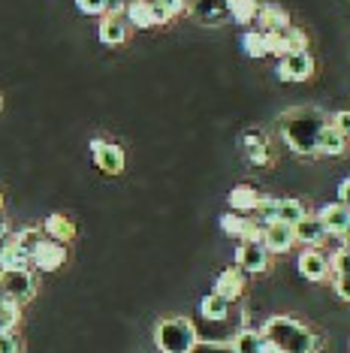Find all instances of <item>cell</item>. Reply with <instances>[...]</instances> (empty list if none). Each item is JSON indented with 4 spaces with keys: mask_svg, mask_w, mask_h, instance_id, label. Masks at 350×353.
<instances>
[{
    "mask_svg": "<svg viewBox=\"0 0 350 353\" xmlns=\"http://www.w3.org/2000/svg\"><path fill=\"white\" fill-rule=\"evenodd\" d=\"M157 3L163 6V12L169 15V21L175 19V15H181V12H187V0H157Z\"/></svg>",
    "mask_w": 350,
    "mask_h": 353,
    "instance_id": "36",
    "label": "cell"
},
{
    "mask_svg": "<svg viewBox=\"0 0 350 353\" xmlns=\"http://www.w3.org/2000/svg\"><path fill=\"white\" fill-rule=\"evenodd\" d=\"M37 293V278L30 269H6L0 272V296H6V299L25 305L34 299Z\"/></svg>",
    "mask_w": 350,
    "mask_h": 353,
    "instance_id": "4",
    "label": "cell"
},
{
    "mask_svg": "<svg viewBox=\"0 0 350 353\" xmlns=\"http://www.w3.org/2000/svg\"><path fill=\"white\" fill-rule=\"evenodd\" d=\"M275 73H278L281 82H293V85L308 82V79L314 76V58L308 52H290V54L281 58Z\"/></svg>",
    "mask_w": 350,
    "mask_h": 353,
    "instance_id": "5",
    "label": "cell"
},
{
    "mask_svg": "<svg viewBox=\"0 0 350 353\" xmlns=\"http://www.w3.org/2000/svg\"><path fill=\"white\" fill-rule=\"evenodd\" d=\"M242 151L254 166H269L275 160V145L262 130H248L242 136Z\"/></svg>",
    "mask_w": 350,
    "mask_h": 353,
    "instance_id": "7",
    "label": "cell"
},
{
    "mask_svg": "<svg viewBox=\"0 0 350 353\" xmlns=\"http://www.w3.org/2000/svg\"><path fill=\"white\" fill-rule=\"evenodd\" d=\"M21 305L6 299V296H0V332H10V329H15V323H19V314H21Z\"/></svg>",
    "mask_w": 350,
    "mask_h": 353,
    "instance_id": "30",
    "label": "cell"
},
{
    "mask_svg": "<svg viewBox=\"0 0 350 353\" xmlns=\"http://www.w3.org/2000/svg\"><path fill=\"white\" fill-rule=\"evenodd\" d=\"M10 248H12V232L6 230V232H0V260H3V254L10 251Z\"/></svg>",
    "mask_w": 350,
    "mask_h": 353,
    "instance_id": "40",
    "label": "cell"
},
{
    "mask_svg": "<svg viewBox=\"0 0 350 353\" xmlns=\"http://www.w3.org/2000/svg\"><path fill=\"white\" fill-rule=\"evenodd\" d=\"M305 214H308V208H305V203H299V199H281V203H278V221L281 223L296 227Z\"/></svg>",
    "mask_w": 350,
    "mask_h": 353,
    "instance_id": "25",
    "label": "cell"
},
{
    "mask_svg": "<svg viewBox=\"0 0 350 353\" xmlns=\"http://www.w3.org/2000/svg\"><path fill=\"white\" fill-rule=\"evenodd\" d=\"M124 21L133 28H154V15H151V0H133L124 10Z\"/></svg>",
    "mask_w": 350,
    "mask_h": 353,
    "instance_id": "24",
    "label": "cell"
},
{
    "mask_svg": "<svg viewBox=\"0 0 350 353\" xmlns=\"http://www.w3.org/2000/svg\"><path fill=\"white\" fill-rule=\"evenodd\" d=\"M278 203H281V199H275V196H262V199H260V205L254 208L251 218L257 221L260 227H266V223H275V221H278Z\"/></svg>",
    "mask_w": 350,
    "mask_h": 353,
    "instance_id": "29",
    "label": "cell"
},
{
    "mask_svg": "<svg viewBox=\"0 0 350 353\" xmlns=\"http://www.w3.org/2000/svg\"><path fill=\"white\" fill-rule=\"evenodd\" d=\"M329 124L336 127V130H338L341 136H347V139H350V109H338V112H332V115H329Z\"/></svg>",
    "mask_w": 350,
    "mask_h": 353,
    "instance_id": "32",
    "label": "cell"
},
{
    "mask_svg": "<svg viewBox=\"0 0 350 353\" xmlns=\"http://www.w3.org/2000/svg\"><path fill=\"white\" fill-rule=\"evenodd\" d=\"M0 353H21V341H19V335H15V329L0 332Z\"/></svg>",
    "mask_w": 350,
    "mask_h": 353,
    "instance_id": "33",
    "label": "cell"
},
{
    "mask_svg": "<svg viewBox=\"0 0 350 353\" xmlns=\"http://www.w3.org/2000/svg\"><path fill=\"white\" fill-rule=\"evenodd\" d=\"M317 218H320L326 236H344V232H350V208L341 205V203H329L323 205L320 212H317Z\"/></svg>",
    "mask_w": 350,
    "mask_h": 353,
    "instance_id": "13",
    "label": "cell"
},
{
    "mask_svg": "<svg viewBox=\"0 0 350 353\" xmlns=\"http://www.w3.org/2000/svg\"><path fill=\"white\" fill-rule=\"evenodd\" d=\"M0 205H3V199H0Z\"/></svg>",
    "mask_w": 350,
    "mask_h": 353,
    "instance_id": "44",
    "label": "cell"
},
{
    "mask_svg": "<svg viewBox=\"0 0 350 353\" xmlns=\"http://www.w3.org/2000/svg\"><path fill=\"white\" fill-rule=\"evenodd\" d=\"M229 305L233 302H227L224 296L212 293L200 302V314H203V320H209V323H224V320L229 317Z\"/></svg>",
    "mask_w": 350,
    "mask_h": 353,
    "instance_id": "23",
    "label": "cell"
},
{
    "mask_svg": "<svg viewBox=\"0 0 350 353\" xmlns=\"http://www.w3.org/2000/svg\"><path fill=\"white\" fill-rule=\"evenodd\" d=\"M245 290V272L242 269H224L218 278H214V293L224 296L227 302H236Z\"/></svg>",
    "mask_w": 350,
    "mask_h": 353,
    "instance_id": "17",
    "label": "cell"
},
{
    "mask_svg": "<svg viewBox=\"0 0 350 353\" xmlns=\"http://www.w3.org/2000/svg\"><path fill=\"white\" fill-rule=\"evenodd\" d=\"M63 263H67V245L54 242V239H43L30 256V266H37L39 272H58Z\"/></svg>",
    "mask_w": 350,
    "mask_h": 353,
    "instance_id": "10",
    "label": "cell"
},
{
    "mask_svg": "<svg viewBox=\"0 0 350 353\" xmlns=\"http://www.w3.org/2000/svg\"><path fill=\"white\" fill-rule=\"evenodd\" d=\"M262 248H266L269 254H287L293 245H296V236H293V227L290 223H281V221H275V223H266L262 227Z\"/></svg>",
    "mask_w": 350,
    "mask_h": 353,
    "instance_id": "12",
    "label": "cell"
},
{
    "mask_svg": "<svg viewBox=\"0 0 350 353\" xmlns=\"http://www.w3.org/2000/svg\"><path fill=\"white\" fill-rule=\"evenodd\" d=\"M338 203L350 208V179H344V181L338 184Z\"/></svg>",
    "mask_w": 350,
    "mask_h": 353,
    "instance_id": "39",
    "label": "cell"
},
{
    "mask_svg": "<svg viewBox=\"0 0 350 353\" xmlns=\"http://www.w3.org/2000/svg\"><path fill=\"white\" fill-rule=\"evenodd\" d=\"M43 236L67 245L76 239V223H73V218H67V214H49L43 223Z\"/></svg>",
    "mask_w": 350,
    "mask_h": 353,
    "instance_id": "20",
    "label": "cell"
},
{
    "mask_svg": "<svg viewBox=\"0 0 350 353\" xmlns=\"http://www.w3.org/2000/svg\"><path fill=\"white\" fill-rule=\"evenodd\" d=\"M287 34H290V52H308V34L305 30H299V28H287Z\"/></svg>",
    "mask_w": 350,
    "mask_h": 353,
    "instance_id": "34",
    "label": "cell"
},
{
    "mask_svg": "<svg viewBox=\"0 0 350 353\" xmlns=\"http://www.w3.org/2000/svg\"><path fill=\"white\" fill-rule=\"evenodd\" d=\"M154 341L161 353H190L200 344V332L187 317H166L154 329Z\"/></svg>",
    "mask_w": 350,
    "mask_h": 353,
    "instance_id": "3",
    "label": "cell"
},
{
    "mask_svg": "<svg viewBox=\"0 0 350 353\" xmlns=\"http://www.w3.org/2000/svg\"><path fill=\"white\" fill-rule=\"evenodd\" d=\"M236 269H242L245 275H260L269 269V251L262 242H242L236 248Z\"/></svg>",
    "mask_w": 350,
    "mask_h": 353,
    "instance_id": "8",
    "label": "cell"
},
{
    "mask_svg": "<svg viewBox=\"0 0 350 353\" xmlns=\"http://www.w3.org/2000/svg\"><path fill=\"white\" fill-rule=\"evenodd\" d=\"M6 230H10V227H6V221H3V218H0V232H6Z\"/></svg>",
    "mask_w": 350,
    "mask_h": 353,
    "instance_id": "42",
    "label": "cell"
},
{
    "mask_svg": "<svg viewBox=\"0 0 350 353\" xmlns=\"http://www.w3.org/2000/svg\"><path fill=\"white\" fill-rule=\"evenodd\" d=\"M347 148H350V139L341 136L332 124H326L320 130V139H317V157H341V154H347Z\"/></svg>",
    "mask_w": 350,
    "mask_h": 353,
    "instance_id": "16",
    "label": "cell"
},
{
    "mask_svg": "<svg viewBox=\"0 0 350 353\" xmlns=\"http://www.w3.org/2000/svg\"><path fill=\"white\" fill-rule=\"evenodd\" d=\"M260 332L278 353H317L323 347L320 335H314L305 323H299V320H293V317H284V314L269 317Z\"/></svg>",
    "mask_w": 350,
    "mask_h": 353,
    "instance_id": "2",
    "label": "cell"
},
{
    "mask_svg": "<svg viewBox=\"0 0 350 353\" xmlns=\"http://www.w3.org/2000/svg\"><path fill=\"white\" fill-rule=\"evenodd\" d=\"M190 353H233V350H229V344H224V341H203Z\"/></svg>",
    "mask_w": 350,
    "mask_h": 353,
    "instance_id": "37",
    "label": "cell"
},
{
    "mask_svg": "<svg viewBox=\"0 0 350 353\" xmlns=\"http://www.w3.org/2000/svg\"><path fill=\"white\" fill-rule=\"evenodd\" d=\"M257 12H260V0H242V3L229 6V19H233L236 25H251V21H257Z\"/></svg>",
    "mask_w": 350,
    "mask_h": 353,
    "instance_id": "27",
    "label": "cell"
},
{
    "mask_svg": "<svg viewBox=\"0 0 350 353\" xmlns=\"http://www.w3.org/2000/svg\"><path fill=\"white\" fill-rule=\"evenodd\" d=\"M236 3H242V0H227V10H229V6H236Z\"/></svg>",
    "mask_w": 350,
    "mask_h": 353,
    "instance_id": "43",
    "label": "cell"
},
{
    "mask_svg": "<svg viewBox=\"0 0 350 353\" xmlns=\"http://www.w3.org/2000/svg\"><path fill=\"white\" fill-rule=\"evenodd\" d=\"M329 272H332V275L350 278V251H347V248H338V251L329 256Z\"/></svg>",
    "mask_w": 350,
    "mask_h": 353,
    "instance_id": "31",
    "label": "cell"
},
{
    "mask_svg": "<svg viewBox=\"0 0 350 353\" xmlns=\"http://www.w3.org/2000/svg\"><path fill=\"white\" fill-rule=\"evenodd\" d=\"M326 124H329V115L317 106L290 109L281 115V139L287 142L293 154L317 157V139H320V130Z\"/></svg>",
    "mask_w": 350,
    "mask_h": 353,
    "instance_id": "1",
    "label": "cell"
},
{
    "mask_svg": "<svg viewBox=\"0 0 350 353\" xmlns=\"http://www.w3.org/2000/svg\"><path fill=\"white\" fill-rule=\"evenodd\" d=\"M242 49L248 58H266L269 49H266V34L262 30H248V34L242 37Z\"/></svg>",
    "mask_w": 350,
    "mask_h": 353,
    "instance_id": "28",
    "label": "cell"
},
{
    "mask_svg": "<svg viewBox=\"0 0 350 353\" xmlns=\"http://www.w3.org/2000/svg\"><path fill=\"white\" fill-rule=\"evenodd\" d=\"M293 236H296V242L305 245V248H317V245L326 242V230H323V223L317 214H305V218L293 227Z\"/></svg>",
    "mask_w": 350,
    "mask_h": 353,
    "instance_id": "15",
    "label": "cell"
},
{
    "mask_svg": "<svg viewBox=\"0 0 350 353\" xmlns=\"http://www.w3.org/2000/svg\"><path fill=\"white\" fill-rule=\"evenodd\" d=\"M187 15H194L200 25H224L229 19L227 0H187Z\"/></svg>",
    "mask_w": 350,
    "mask_h": 353,
    "instance_id": "11",
    "label": "cell"
},
{
    "mask_svg": "<svg viewBox=\"0 0 350 353\" xmlns=\"http://www.w3.org/2000/svg\"><path fill=\"white\" fill-rule=\"evenodd\" d=\"M262 347H266V339H262L260 329H238V332L233 335V341H229V350L233 353H262Z\"/></svg>",
    "mask_w": 350,
    "mask_h": 353,
    "instance_id": "22",
    "label": "cell"
},
{
    "mask_svg": "<svg viewBox=\"0 0 350 353\" xmlns=\"http://www.w3.org/2000/svg\"><path fill=\"white\" fill-rule=\"evenodd\" d=\"M220 230L233 239H242V242H260L262 239V227L251 214H238V212H227L220 214Z\"/></svg>",
    "mask_w": 350,
    "mask_h": 353,
    "instance_id": "6",
    "label": "cell"
},
{
    "mask_svg": "<svg viewBox=\"0 0 350 353\" xmlns=\"http://www.w3.org/2000/svg\"><path fill=\"white\" fill-rule=\"evenodd\" d=\"M341 248H347V251H350V232H344V236H341Z\"/></svg>",
    "mask_w": 350,
    "mask_h": 353,
    "instance_id": "41",
    "label": "cell"
},
{
    "mask_svg": "<svg viewBox=\"0 0 350 353\" xmlns=\"http://www.w3.org/2000/svg\"><path fill=\"white\" fill-rule=\"evenodd\" d=\"M43 230L39 227H28V230H21V232H12V245L19 248V251H25L28 256H34V251H37V245L43 242Z\"/></svg>",
    "mask_w": 350,
    "mask_h": 353,
    "instance_id": "26",
    "label": "cell"
},
{
    "mask_svg": "<svg viewBox=\"0 0 350 353\" xmlns=\"http://www.w3.org/2000/svg\"><path fill=\"white\" fill-rule=\"evenodd\" d=\"M91 154H94V163L100 166V172L106 175H118L124 170V151L121 145L115 142H106V139H91Z\"/></svg>",
    "mask_w": 350,
    "mask_h": 353,
    "instance_id": "9",
    "label": "cell"
},
{
    "mask_svg": "<svg viewBox=\"0 0 350 353\" xmlns=\"http://www.w3.org/2000/svg\"><path fill=\"white\" fill-rule=\"evenodd\" d=\"M299 272L308 281H326L332 275L329 272V256H326L323 251H317V248H305V251L299 254Z\"/></svg>",
    "mask_w": 350,
    "mask_h": 353,
    "instance_id": "14",
    "label": "cell"
},
{
    "mask_svg": "<svg viewBox=\"0 0 350 353\" xmlns=\"http://www.w3.org/2000/svg\"><path fill=\"white\" fill-rule=\"evenodd\" d=\"M76 6L85 15H103L106 12V0H76Z\"/></svg>",
    "mask_w": 350,
    "mask_h": 353,
    "instance_id": "35",
    "label": "cell"
},
{
    "mask_svg": "<svg viewBox=\"0 0 350 353\" xmlns=\"http://www.w3.org/2000/svg\"><path fill=\"white\" fill-rule=\"evenodd\" d=\"M97 34L103 46H121L127 34H130V25L124 21V15H103Z\"/></svg>",
    "mask_w": 350,
    "mask_h": 353,
    "instance_id": "19",
    "label": "cell"
},
{
    "mask_svg": "<svg viewBox=\"0 0 350 353\" xmlns=\"http://www.w3.org/2000/svg\"><path fill=\"white\" fill-rule=\"evenodd\" d=\"M257 25L260 30H284V28H290V12L278 3H260Z\"/></svg>",
    "mask_w": 350,
    "mask_h": 353,
    "instance_id": "21",
    "label": "cell"
},
{
    "mask_svg": "<svg viewBox=\"0 0 350 353\" xmlns=\"http://www.w3.org/2000/svg\"><path fill=\"white\" fill-rule=\"evenodd\" d=\"M332 287H336L338 299L350 302V278H344V275H336V278H332Z\"/></svg>",
    "mask_w": 350,
    "mask_h": 353,
    "instance_id": "38",
    "label": "cell"
},
{
    "mask_svg": "<svg viewBox=\"0 0 350 353\" xmlns=\"http://www.w3.org/2000/svg\"><path fill=\"white\" fill-rule=\"evenodd\" d=\"M262 194L254 184H236L229 190V212H238V214H254V208L260 205Z\"/></svg>",
    "mask_w": 350,
    "mask_h": 353,
    "instance_id": "18",
    "label": "cell"
}]
</instances>
